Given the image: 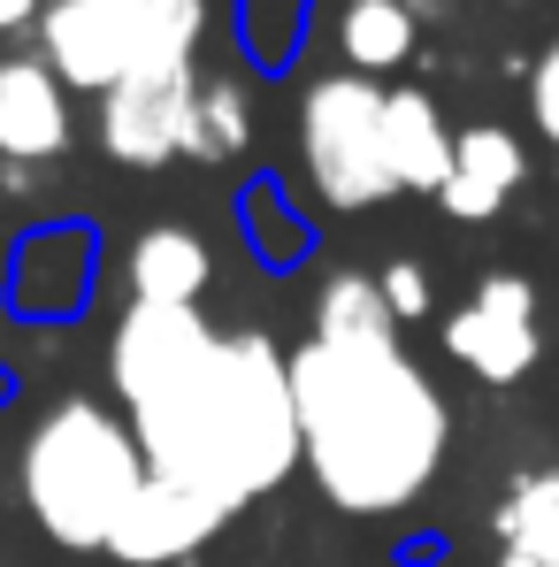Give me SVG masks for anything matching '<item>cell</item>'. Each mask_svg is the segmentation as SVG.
<instances>
[{"instance_id": "1", "label": "cell", "mask_w": 559, "mask_h": 567, "mask_svg": "<svg viewBox=\"0 0 559 567\" xmlns=\"http://www.w3.org/2000/svg\"><path fill=\"white\" fill-rule=\"evenodd\" d=\"M107 383L146 468L207 491L222 514L299 475L291 353L269 330H215L199 307L131 299L107 330Z\"/></svg>"}, {"instance_id": "2", "label": "cell", "mask_w": 559, "mask_h": 567, "mask_svg": "<svg viewBox=\"0 0 559 567\" xmlns=\"http://www.w3.org/2000/svg\"><path fill=\"white\" fill-rule=\"evenodd\" d=\"M291 406L299 468L353 522L406 514L453 461V399L398 338H307L291 353Z\"/></svg>"}, {"instance_id": "3", "label": "cell", "mask_w": 559, "mask_h": 567, "mask_svg": "<svg viewBox=\"0 0 559 567\" xmlns=\"http://www.w3.org/2000/svg\"><path fill=\"white\" fill-rule=\"evenodd\" d=\"M138 483H146V453L107 399H54L31 422L23 461H15L23 514L62 553H107V529Z\"/></svg>"}, {"instance_id": "4", "label": "cell", "mask_w": 559, "mask_h": 567, "mask_svg": "<svg viewBox=\"0 0 559 567\" xmlns=\"http://www.w3.org/2000/svg\"><path fill=\"white\" fill-rule=\"evenodd\" d=\"M207 39V0H54L39 16V62L70 93H115L191 70Z\"/></svg>"}, {"instance_id": "5", "label": "cell", "mask_w": 559, "mask_h": 567, "mask_svg": "<svg viewBox=\"0 0 559 567\" xmlns=\"http://www.w3.org/2000/svg\"><path fill=\"white\" fill-rule=\"evenodd\" d=\"M383 93L391 85H375L361 70H330L299 93V169H307L314 199L338 215L398 199L391 146H383Z\"/></svg>"}, {"instance_id": "6", "label": "cell", "mask_w": 559, "mask_h": 567, "mask_svg": "<svg viewBox=\"0 0 559 567\" xmlns=\"http://www.w3.org/2000/svg\"><path fill=\"white\" fill-rule=\"evenodd\" d=\"M445 353L460 361L475 383L506 391L537 369L545 353V330H537V284L521 269H490V277L467 284V299L445 315Z\"/></svg>"}, {"instance_id": "7", "label": "cell", "mask_w": 559, "mask_h": 567, "mask_svg": "<svg viewBox=\"0 0 559 567\" xmlns=\"http://www.w3.org/2000/svg\"><path fill=\"white\" fill-rule=\"evenodd\" d=\"M199 70H169V78H146V85H115L100 93V154L123 162V169H169L177 154L191 162L199 146Z\"/></svg>"}, {"instance_id": "8", "label": "cell", "mask_w": 559, "mask_h": 567, "mask_svg": "<svg viewBox=\"0 0 559 567\" xmlns=\"http://www.w3.org/2000/svg\"><path fill=\"white\" fill-rule=\"evenodd\" d=\"M100 277V230L93 223H39L15 238L0 299L15 322H77Z\"/></svg>"}, {"instance_id": "9", "label": "cell", "mask_w": 559, "mask_h": 567, "mask_svg": "<svg viewBox=\"0 0 559 567\" xmlns=\"http://www.w3.org/2000/svg\"><path fill=\"white\" fill-rule=\"evenodd\" d=\"M222 506L207 498V491H191L177 475H154L123 498V514H115V529H107V560L115 567H185L191 553H207L215 537H222Z\"/></svg>"}, {"instance_id": "10", "label": "cell", "mask_w": 559, "mask_h": 567, "mask_svg": "<svg viewBox=\"0 0 559 567\" xmlns=\"http://www.w3.org/2000/svg\"><path fill=\"white\" fill-rule=\"evenodd\" d=\"M70 85L39 62V54H15L0 62V162L31 169V162H62L70 154Z\"/></svg>"}, {"instance_id": "11", "label": "cell", "mask_w": 559, "mask_h": 567, "mask_svg": "<svg viewBox=\"0 0 559 567\" xmlns=\"http://www.w3.org/2000/svg\"><path fill=\"white\" fill-rule=\"evenodd\" d=\"M521 177H529L521 138L506 123H467L460 138H453V177L437 192V207L453 223H490V215H506V199L521 192Z\"/></svg>"}, {"instance_id": "12", "label": "cell", "mask_w": 559, "mask_h": 567, "mask_svg": "<svg viewBox=\"0 0 559 567\" xmlns=\"http://www.w3.org/2000/svg\"><path fill=\"white\" fill-rule=\"evenodd\" d=\"M453 123L422 85H391L383 93V146H391V177L398 192H445L453 177Z\"/></svg>"}, {"instance_id": "13", "label": "cell", "mask_w": 559, "mask_h": 567, "mask_svg": "<svg viewBox=\"0 0 559 567\" xmlns=\"http://www.w3.org/2000/svg\"><path fill=\"white\" fill-rule=\"evenodd\" d=\"M123 269H131V299H146V307H199L215 284V254L191 223H146L131 238Z\"/></svg>"}, {"instance_id": "14", "label": "cell", "mask_w": 559, "mask_h": 567, "mask_svg": "<svg viewBox=\"0 0 559 567\" xmlns=\"http://www.w3.org/2000/svg\"><path fill=\"white\" fill-rule=\"evenodd\" d=\"M498 567H559V468H521L506 483L498 514Z\"/></svg>"}, {"instance_id": "15", "label": "cell", "mask_w": 559, "mask_h": 567, "mask_svg": "<svg viewBox=\"0 0 559 567\" xmlns=\"http://www.w3.org/2000/svg\"><path fill=\"white\" fill-rule=\"evenodd\" d=\"M238 238L261 269H299L314 261V223L299 215V199L283 192V177H253L238 192Z\"/></svg>"}, {"instance_id": "16", "label": "cell", "mask_w": 559, "mask_h": 567, "mask_svg": "<svg viewBox=\"0 0 559 567\" xmlns=\"http://www.w3.org/2000/svg\"><path fill=\"white\" fill-rule=\"evenodd\" d=\"M414 8L406 0H345V16H338V54H345V70H361V78H383V70H398L406 54H414Z\"/></svg>"}, {"instance_id": "17", "label": "cell", "mask_w": 559, "mask_h": 567, "mask_svg": "<svg viewBox=\"0 0 559 567\" xmlns=\"http://www.w3.org/2000/svg\"><path fill=\"white\" fill-rule=\"evenodd\" d=\"M307 31H314V0H238V54L261 78H283L307 54Z\"/></svg>"}, {"instance_id": "18", "label": "cell", "mask_w": 559, "mask_h": 567, "mask_svg": "<svg viewBox=\"0 0 559 567\" xmlns=\"http://www.w3.org/2000/svg\"><path fill=\"white\" fill-rule=\"evenodd\" d=\"M314 338H398V315L369 269H338L314 291Z\"/></svg>"}, {"instance_id": "19", "label": "cell", "mask_w": 559, "mask_h": 567, "mask_svg": "<svg viewBox=\"0 0 559 567\" xmlns=\"http://www.w3.org/2000/svg\"><path fill=\"white\" fill-rule=\"evenodd\" d=\"M253 146V100L238 78H207L199 85V146H191V162H230V154H246Z\"/></svg>"}, {"instance_id": "20", "label": "cell", "mask_w": 559, "mask_h": 567, "mask_svg": "<svg viewBox=\"0 0 559 567\" xmlns=\"http://www.w3.org/2000/svg\"><path fill=\"white\" fill-rule=\"evenodd\" d=\"M375 284H383V299H391L398 330H406V322H422V315L437 307V284H429V269H422V261H391Z\"/></svg>"}, {"instance_id": "21", "label": "cell", "mask_w": 559, "mask_h": 567, "mask_svg": "<svg viewBox=\"0 0 559 567\" xmlns=\"http://www.w3.org/2000/svg\"><path fill=\"white\" fill-rule=\"evenodd\" d=\"M529 123L552 138V154H559V39L529 62Z\"/></svg>"}, {"instance_id": "22", "label": "cell", "mask_w": 559, "mask_h": 567, "mask_svg": "<svg viewBox=\"0 0 559 567\" xmlns=\"http://www.w3.org/2000/svg\"><path fill=\"white\" fill-rule=\"evenodd\" d=\"M39 16H46V0H0V31H23Z\"/></svg>"}, {"instance_id": "23", "label": "cell", "mask_w": 559, "mask_h": 567, "mask_svg": "<svg viewBox=\"0 0 559 567\" xmlns=\"http://www.w3.org/2000/svg\"><path fill=\"white\" fill-rule=\"evenodd\" d=\"M406 8H414V16H445V0H406Z\"/></svg>"}, {"instance_id": "24", "label": "cell", "mask_w": 559, "mask_h": 567, "mask_svg": "<svg viewBox=\"0 0 559 567\" xmlns=\"http://www.w3.org/2000/svg\"><path fill=\"white\" fill-rule=\"evenodd\" d=\"M506 8H529V0H506Z\"/></svg>"}, {"instance_id": "25", "label": "cell", "mask_w": 559, "mask_h": 567, "mask_svg": "<svg viewBox=\"0 0 559 567\" xmlns=\"http://www.w3.org/2000/svg\"><path fill=\"white\" fill-rule=\"evenodd\" d=\"M46 8H54V0H46Z\"/></svg>"}]
</instances>
